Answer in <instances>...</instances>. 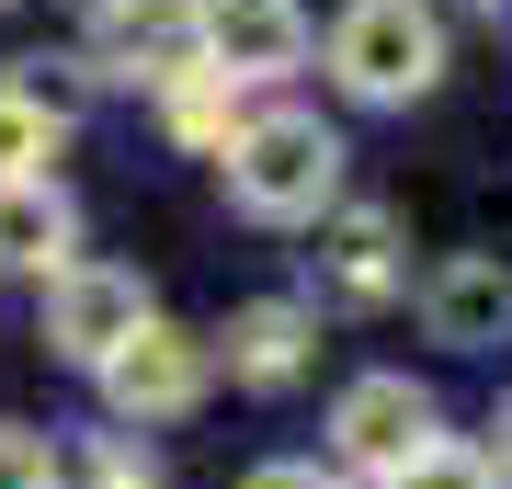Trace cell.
I'll use <instances>...</instances> for the list:
<instances>
[{"label":"cell","instance_id":"6da1fadb","mask_svg":"<svg viewBox=\"0 0 512 489\" xmlns=\"http://www.w3.org/2000/svg\"><path fill=\"white\" fill-rule=\"evenodd\" d=\"M217 171H228V205L239 217H262V228H319L330 205H342V137L319 126V114H239V137L217 148Z\"/></svg>","mask_w":512,"mask_h":489},{"label":"cell","instance_id":"7a4b0ae2","mask_svg":"<svg viewBox=\"0 0 512 489\" xmlns=\"http://www.w3.org/2000/svg\"><path fill=\"white\" fill-rule=\"evenodd\" d=\"M319 57H330V80H342L353 103L399 114V103H421V91L444 80V12L433 0H342Z\"/></svg>","mask_w":512,"mask_h":489},{"label":"cell","instance_id":"3957f363","mask_svg":"<svg viewBox=\"0 0 512 489\" xmlns=\"http://www.w3.org/2000/svg\"><path fill=\"white\" fill-rule=\"evenodd\" d=\"M103 410L126 421V433H148V421H183L205 387H217V353H205V330H171V319H137L126 342H114L103 364Z\"/></svg>","mask_w":512,"mask_h":489},{"label":"cell","instance_id":"277c9868","mask_svg":"<svg viewBox=\"0 0 512 489\" xmlns=\"http://www.w3.org/2000/svg\"><path fill=\"white\" fill-rule=\"evenodd\" d=\"M433 433H444L433 387L399 376V364H376V376H353L342 399H330V467H342V478H387L399 455H421Z\"/></svg>","mask_w":512,"mask_h":489},{"label":"cell","instance_id":"5b68a950","mask_svg":"<svg viewBox=\"0 0 512 489\" xmlns=\"http://www.w3.org/2000/svg\"><path fill=\"white\" fill-rule=\"evenodd\" d=\"M92 80H137V91H171L205 69V35H194V0H92V46H80Z\"/></svg>","mask_w":512,"mask_h":489},{"label":"cell","instance_id":"8992f818","mask_svg":"<svg viewBox=\"0 0 512 489\" xmlns=\"http://www.w3.org/2000/svg\"><path fill=\"white\" fill-rule=\"evenodd\" d=\"M35 319H46V353L92 376V364L126 342L137 319H160V308H148V285H137L126 262H92V251H80V262H57V273H46V308H35Z\"/></svg>","mask_w":512,"mask_h":489},{"label":"cell","instance_id":"52a82bcc","mask_svg":"<svg viewBox=\"0 0 512 489\" xmlns=\"http://www.w3.org/2000/svg\"><path fill=\"white\" fill-rule=\"evenodd\" d=\"M194 35H205V69L262 91V80H296L319 57V23L308 0H194Z\"/></svg>","mask_w":512,"mask_h":489},{"label":"cell","instance_id":"ba28073f","mask_svg":"<svg viewBox=\"0 0 512 489\" xmlns=\"http://www.w3.org/2000/svg\"><path fill=\"white\" fill-rule=\"evenodd\" d=\"M399 285H410L399 217H387V205H330V217H319V296H308V308L376 319V308H387Z\"/></svg>","mask_w":512,"mask_h":489},{"label":"cell","instance_id":"9c48e42d","mask_svg":"<svg viewBox=\"0 0 512 489\" xmlns=\"http://www.w3.org/2000/svg\"><path fill=\"white\" fill-rule=\"evenodd\" d=\"M205 353L228 364V387H262V399H274V387H296L319 364V308L308 296H251V308H228V330Z\"/></svg>","mask_w":512,"mask_h":489},{"label":"cell","instance_id":"30bf717a","mask_svg":"<svg viewBox=\"0 0 512 489\" xmlns=\"http://www.w3.org/2000/svg\"><path fill=\"white\" fill-rule=\"evenodd\" d=\"M421 330H433L444 353L512 342V262L501 251H444L433 273H421Z\"/></svg>","mask_w":512,"mask_h":489},{"label":"cell","instance_id":"8fae6325","mask_svg":"<svg viewBox=\"0 0 512 489\" xmlns=\"http://www.w3.org/2000/svg\"><path fill=\"white\" fill-rule=\"evenodd\" d=\"M57 262H80V205H69V182H0V273H46Z\"/></svg>","mask_w":512,"mask_h":489},{"label":"cell","instance_id":"7c38bea8","mask_svg":"<svg viewBox=\"0 0 512 489\" xmlns=\"http://www.w3.org/2000/svg\"><path fill=\"white\" fill-rule=\"evenodd\" d=\"M57 148H69V114L35 103L23 80H0V182H46Z\"/></svg>","mask_w":512,"mask_h":489},{"label":"cell","instance_id":"4fadbf2b","mask_svg":"<svg viewBox=\"0 0 512 489\" xmlns=\"http://www.w3.org/2000/svg\"><path fill=\"white\" fill-rule=\"evenodd\" d=\"M239 114H251V103H239V80H217V69H194V80H171V91H160V126L183 137V148H205V160L239 137Z\"/></svg>","mask_w":512,"mask_h":489},{"label":"cell","instance_id":"5bb4252c","mask_svg":"<svg viewBox=\"0 0 512 489\" xmlns=\"http://www.w3.org/2000/svg\"><path fill=\"white\" fill-rule=\"evenodd\" d=\"M57 489H171L160 455H148V433H80V455H57Z\"/></svg>","mask_w":512,"mask_h":489},{"label":"cell","instance_id":"9a60e30c","mask_svg":"<svg viewBox=\"0 0 512 489\" xmlns=\"http://www.w3.org/2000/svg\"><path fill=\"white\" fill-rule=\"evenodd\" d=\"M376 489H501V467H490V444H467V433H433L421 455H399Z\"/></svg>","mask_w":512,"mask_h":489},{"label":"cell","instance_id":"2e32d148","mask_svg":"<svg viewBox=\"0 0 512 489\" xmlns=\"http://www.w3.org/2000/svg\"><path fill=\"white\" fill-rule=\"evenodd\" d=\"M0 489H57V444L35 421H0Z\"/></svg>","mask_w":512,"mask_h":489},{"label":"cell","instance_id":"e0dca14e","mask_svg":"<svg viewBox=\"0 0 512 489\" xmlns=\"http://www.w3.org/2000/svg\"><path fill=\"white\" fill-rule=\"evenodd\" d=\"M239 489H353L342 467H319V455H274V467H251Z\"/></svg>","mask_w":512,"mask_h":489},{"label":"cell","instance_id":"ac0fdd59","mask_svg":"<svg viewBox=\"0 0 512 489\" xmlns=\"http://www.w3.org/2000/svg\"><path fill=\"white\" fill-rule=\"evenodd\" d=\"M490 433H501V444H490V467H501V489H512V399H501V421H490Z\"/></svg>","mask_w":512,"mask_h":489},{"label":"cell","instance_id":"d6986e66","mask_svg":"<svg viewBox=\"0 0 512 489\" xmlns=\"http://www.w3.org/2000/svg\"><path fill=\"white\" fill-rule=\"evenodd\" d=\"M0 12H12V0H0Z\"/></svg>","mask_w":512,"mask_h":489}]
</instances>
